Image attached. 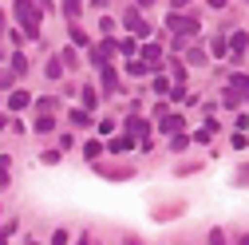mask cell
Here are the masks:
<instances>
[{
    "label": "cell",
    "instance_id": "obj_1",
    "mask_svg": "<svg viewBox=\"0 0 249 245\" xmlns=\"http://www.w3.org/2000/svg\"><path fill=\"white\" fill-rule=\"evenodd\" d=\"M12 12H16L20 32L36 40V36H40V12H36V0H16V4H12Z\"/></svg>",
    "mask_w": 249,
    "mask_h": 245
},
{
    "label": "cell",
    "instance_id": "obj_2",
    "mask_svg": "<svg viewBox=\"0 0 249 245\" xmlns=\"http://www.w3.org/2000/svg\"><path fill=\"white\" fill-rule=\"evenodd\" d=\"M166 28L178 36V40H186V36H194L198 32V16H186V12H170L166 16Z\"/></svg>",
    "mask_w": 249,
    "mask_h": 245
},
{
    "label": "cell",
    "instance_id": "obj_3",
    "mask_svg": "<svg viewBox=\"0 0 249 245\" xmlns=\"http://www.w3.org/2000/svg\"><path fill=\"white\" fill-rule=\"evenodd\" d=\"M123 24H127V28H131V32H135V36H139V40H146V36H150V24H146V20H142V12H139V8H135V4H131V8H127V16H123Z\"/></svg>",
    "mask_w": 249,
    "mask_h": 245
},
{
    "label": "cell",
    "instance_id": "obj_4",
    "mask_svg": "<svg viewBox=\"0 0 249 245\" xmlns=\"http://www.w3.org/2000/svg\"><path fill=\"white\" fill-rule=\"evenodd\" d=\"M115 52H119V48H115V40H103V44H95V48H91V55H87V59H91L95 68H107Z\"/></svg>",
    "mask_w": 249,
    "mask_h": 245
},
{
    "label": "cell",
    "instance_id": "obj_5",
    "mask_svg": "<svg viewBox=\"0 0 249 245\" xmlns=\"http://www.w3.org/2000/svg\"><path fill=\"white\" fill-rule=\"evenodd\" d=\"M226 48H230L226 55H233V59H241V55H245V48H249V36H245V32H233V36L226 40Z\"/></svg>",
    "mask_w": 249,
    "mask_h": 245
},
{
    "label": "cell",
    "instance_id": "obj_6",
    "mask_svg": "<svg viewBox=\"0 0 249 245\" xmlns=\"http://www.w3.org/2000/svg\"><path fill=\"white\" fill-rule=\"evenodd\" d=\"M99 79H103V91H107V95H115V91H119V71L107 64V68H99Z\"/></svg>",
    "mask_w": 249,
    "mask_h": 245
},
{
    "label": "cell",
    "instance_id": "obj_7",
    "mask_svg": "<svg viewBox=\"0 0 249 245\" xmlns=\"http://www.w3.org/2000/svg\"><path fill=\"white\" fill-rule=\"evenodd\" d=\"M131 146H135V139H131V135H119V139H111V142H107L111 155H127Z\"/></svg>",
    "mask_w": 249,
    "mask_h": 245
},
{
    "label": "cell",
    "instance_id": "obj_8",
    "mask_svg": "<svg viewBox=\"0 0 249 245\" xmlns=\"http://www.w3.org/2000/svg\"><path fill=\"white\" fill-rule=\"evenodd\" d=\"M159 127H162L166 135H178V131H182V115H170V111H166V115L159 119Z\"/></svg>",
    "mask_w": 249,
    "mask_h": 245
},
{
    "label": "cell",
    "instance_id": "obj_9",
    "mask_svg": "<svg viewBox=\"0 0 249 245\" xmlns=\"http://www.w3.org/2000/svg\"><path fill=\"white\" fill-rule=\"evenodd\" d=\"M32 131H36V135H52V131H55V115H36Z\"/></svg>",
    "mask_w": 249,
    "mask_h": 245
},
{
    "label": "cell",
    "instance_id": "obj_10",
    "mask_svg": "<svg viewBox=\"0 0 249 245\" xmlns=\"http://www.w3.org/2000/svg\"><path fill=\"white\" fill-rule=\"evenodd\" d=\"M28 103H32V95H28V91H12V95H8V111H24Z\"/></svg>",
    "mask_w": 249,
    "mask_h": 245
},
{
    "label": "cell",
    "instance_id": "obj_11",
    "mask_svg": "<svg viewBox=\"0 0 249 245\" xmlns=\"http://www.w3.org/2000/svg\"><path fill=\"white\" fill-rule=\"evenodd\" d=\"M186 59H190L194 68H206V64H210V55H206L202 48H186Z\"/></svg>",
    "mask_w": 249,
    "mask_h": 245
},
{
    "label": "cell",
    "instance_id": "obj_12",
    "mask_svg": "<svg viewBox=\"0 0 249 245\" xmlns=\"http://www.w3.org/2000/svg\"><path fill=\"white\" fill-rule=\"evenodd\" d=\"M222 99H226V107H237V103H245L249 95H245V91H233V87H226V91H222Z\"/></svg>",
    "mask_w": 249,
    "mask_h": 245
},
{
    "label": "cell",
    "instance_id": "obj_13",
    "mask_svg": "<svg viewBox=\"0 0 249 245\" xmlns=\"http://www.w3.org/2000/svg\"><path fill=\"white\" fill-rule=\"evenodd\" d=\"M79 12H83V0H64V16H68V24L79 20Z\"/></svg>",
    "mask_w": 249,
    "mask_h": 245
},
{
    "label": "cell",
    "instance_id": "obj_14",
    "mask_svg": "<svg viewBox=\"0 0 249 245\" xmlns=\"http://www.w3.org/2000/svg\"><path fill=\"white\" fill-rule=\"evenodd\" d=\"M8 182H12V158L0 155V186H8Z\"/></svg>",
    "mask_w": 249,
    "mask_h": 245
},
{
    "label": "cell",
    "instance_id": "obj_15",
    "mask_svg": "<svg viewBox=\"0 0 249 245\" xmlns=\"http://www.w3.org/2000/svg\"><path fill=\"white\" fill-rule=\"evenodd\" d=\"M142 59L159 68V59H162V48H159V44H146V48H142Z\"/></svg>",
    "mask_w": 249,
    "mask_h": 245
},
{
    "label": "cell",
    "instance_id": "obj_16",
    "mask_svg": "<svg viewBox=\"0 0 249 245\" xmlns=\"http://www.w3.org/2000/svg\"><path fill=\"white\" fill-rule=\"evenodd\" d=\"M226 83H230L233 91H245V95H249V75H241V71H237V75H230Z\"/></svg>",
    "mask_w": 249,
    "mask_h": 245
},
{
    "label": "cell",
    "instance_id": "obj_17",
    "mask_svg": "<svg viewBox=\"0 0 249 245\" xmlns=\"http://www.w3.org/2000/svg\"><path fill=\"white\" fill-rule=\"evenodd\" d=\"M71 122H75V127H91V111L75 107V111H71Z\"/></svg>",
    "mask_w": 249,
    "mask_h": 245
},
{
    "label": "cell",
    "instance_id": "obj_18",
    "mask_svg": "<svg viewBox=\"0 0 249 245\" xmlns=\"http://www.w3.org/2000/svg\"><path fill=\"white\" fill-rule=\"evenodd\" d=\"M24 71H28V59L20 52H12V75H24Z\"/></svg>",
    "mask_w": 249,
    "mask_h": 245
},
{
    "label": "cell",
    "instance_id": "obj_19",
    "mask_svg": "<svg viewBox=\"0 0 249 245\" xmlns=\"http://www.w3.org/2000/svg\"><path fill=\"white\" fill-rule=\"evenodd\" d=\"M83 155H87V158H91V162H95V158H99V155H103V142H87V146H83Z\"/></svg>",
    "mask_w": 249,
    "mask_h": 245
},
{
    "label": "cell",
    "instance_id": "obj_20",
    "mask_svg": "<svg viewBox=\"0 0 249 245\" xmlns=\"http://www.w3.org/2000/svg\"><path fill=\"white\" fill-rule=\"evenodd\" d=\"M170 75H174V83H186V68L178 64V59H170Z\"/></svg>",
    "mask_w": 249,
    "mask_h": 245
},
{
    "label": "cell",
    "instance_id": "obj_21",
    "mask_svg": "<svg viewBox=\"0 0 249 245\" xmlns=\"http://www.w3.org/2000/svg\"><path fill=\"white\" fill-rule=\"evenodd\" d=\"M95 99H99V95H95V87H83V111L95 107Z\"/></svg>",
    "mask_w": 249,
    "mask_h": 245
},
{
    "label": "cell",
    "instance_id": "obj_22",
    "mask_svg": "<svg viewBox=\"0 0 249 245\" xmlns=\"http://www.w3.org/2000/svg\"><path fill=\"white\" fill-rule=\"evenodd\" d=\"M59 107V99H36V111H44V115H52Z\"/></svg>",
    "mask_w": 249,
    "mask_h": 245
},
{
    "label": "cell",
    "instance_id": "obj_23",
    "mask_svg": "<svg viewBox=\"0 0 249 245\" xmlns=\"http://www.w3.org/2000/svg\"><path fill=\"white\" fill-rule=\"evenodd\" d=\"M127 71H131V75H142V71H150V64H142V59H131Z\"/></svg>",
    "mask_w": 249,
    "mask_h": 245
},
{
    "label": "cell",
    "instance_id": "obj_24",
    "mask_svg": "<svg viewBox=\"0 0 249 245\" xmlns=\"http://www.w3.org/2000/svg\"><path fill=\"white\" fill-rule=\"evenodd\" d=\"M48 75L59 79V75H64V64H59V59H48Z\"/></svg>",
    "mask_w": 249,
    "mask_h": 245
},
{
    "label": "cell",
    "instance_id": "obj_25",
    "mask_svg": "<svg viewBox=\"0 0 249 245\" xmlns=\"http://www.w3.org/2000/svg\"><path fill=\"white\" fill-rule=\"evenodd\" d=\"M12 79H16L12 71H4V68H0V91H8V87H12Z\"/></svg>",
    "mask_w": 249,
    "mask_h": 245
},
{
    "label": "cell",
    "instance_id": "obj_26",
    "mask_svg": "<svg viewBox=\"0 0 249 245\" xmlns=\"http://www.w3.org/2000/svg\"><path fill=\"white\" fill-rule=\"evenodd\" d=\"M12 233H16V222H8L4 229H0V245H8V237H12Z\"/></svg>",
    "mask_w": 249,
    "mask_h": 245
},
{
    "label": "cell",
    "instance_id": "obj_27",
    "mask_svg": "<svg viewBox=\"0 0 249 245\" xmlns=\"http://www.w3.org/2000/svg\"><path fill=\"white\" fill-rule=\"evenodd\" d=\"M4 24H8V20H4V12H0V59L8 55V52H4Z\"/></svg>",
    "mask_w": 249,
    "mask_h": 245
},
{
    "label": "cell",
    "instance_id": "obj_28",
    "mask_svg": "<svg viewBox=\"0 0 249 245\" xmlns=\"http://www.w3.org/2000/svg\"><path fill=\"white\" fill-rule=\"evenodd\" d=\"M210 245H226V233L222 229H210Z\"/></svg>",
    "mask_w": 249,
    "mask_h": 245
},
{
    "label": "cell",
    "instance_id": "obj_29",
    "mask_svg": "<svg viewBox=\"0 0 249 245\" xmlns=\"http://www.w3.org/2000/svg\"><path fill=\"white\" fill-rule=\"evenodd\" d=\"M115 48H119V52H127V55H135V52H139V48H135V40H123V44H115Z\"/></svg>",
    "mask_w": 249,
    "mask_h": 245
},
{
    "label": "cell",
    "instance_id": "obj_30",
    "mask_svg": "<svg viewBox=\"0 0 249 245\" xmlns=\"http://www.w3.org/2000/svg\"><path fill=\"white\" fill-rule=\"evenodd\" d=\"M170 150H186V135H174L170 139Z\"/></svg>",
    "mask_w": 249,
    "mask_h": 245
},
{
    "label": "cell",
    "instance_id": "obj_31",
    "mask_svg": "<svg viewBox=\"0 0 249 245\" xmlns=\"http://www.w3.org/2000/svg\"><path fill=\"white\" fill-rule=\"evenodd\" d=\"M52 245H68V229H55V237H52Z\"/></svg>",
    "mask_w": 249,
    "mask_h": 245
},
{
    "label": "cell",
    "instance_id": "obj_32",
    "mask_svg": "<svg viewBox=\"0 0 249 245\" xmlns=\"http://www.w3.org/2000/svg\"><path fill=\"white\" fill-rule=\"evenodd\" d=\"M186 4H190V0H170V8H174V12H182Z\"/></svg>",
    "mask_w": 249,
    "mask_h": 245
},
{
    "label": "cell",
    "instance_id": "obj_33",
    "mask_svg": "<svg viewBox=\"0 0 249 245\" xmlns=\"http://www.w3.org/2000/svg\"><path fill=\"white\" fill-rule=\"evenodd\" d=\"M241 182H245V186H249V166H245V170H241Z\"/></svg>",
    "mask_w": 249,
    "mask_h": 245
},
{
    "label": "cell",
    "instance_id": "obj_34",
    "mask_svg": "<svg viewBox=\"0 0 249 245\" xmlns=\"http://www.w3.org/2000/svg\"><path fill=\"white\" fill-rule=\"evenodd\" d=\"M127 245H142V241H139V237H127Z\"/></svg>",
    "mask_w": 249,
    "mask_h": 245
},
{
    "label": "cell",
    "instance_id": "obj_35",
    "mask_svg": "<svg viewBox=\"0 0 249 245\" xmlns=\"http://www.w3.org/2000/svg\"><path fill=\"white\" fill-rule=\"evenodd\" d=\"M237 245H249V233H245V237H237Z\"/></svg>",
    "mask_w": 249,
    "mask_h": 245
},
{
    "label": "cell",
    "instance_id": "obj_36",
    "mask_svg": "<svg viewBox=\"0 0 249 245\" xmlns=\"http://www.w3.org/2000/svg\"><path fill=\"white\" fill-rule=\"evenodd\" d=\"M210 4H213V8H222V4H226V0H210Z\"/></svg>",
    "mask_w": 249,
    "mask_h": 245
},
{
    "label": "cell",
    "instance_id": "obj_37",
    "mask_svg": "<svg viewBox=\"0 0 249 245\" xmlns=\"http://www.w3.org/2000/svg\"><path fill=\"white\" fill-rule=\"evenodd\" d=\"M95 4H99V8H103V4H111V0H95Z\"/></svg>",
    "mask_w": 249,
    "mask_h": 245
},
{
    "label": "cell",
    "instance_id": "obj_38",
    "mask_svg": "<svg viewBox=\"0 0 249 245\" xmlns=\"http://www.w3.org/2000/svg\"><path fill=\"white\" fill-rule=\"evenodd\" d=\"M0 131H4V115H0Z\"/></svg>",
    "mask_w": 249,
    "mask_h": 245
}]
</instances>
